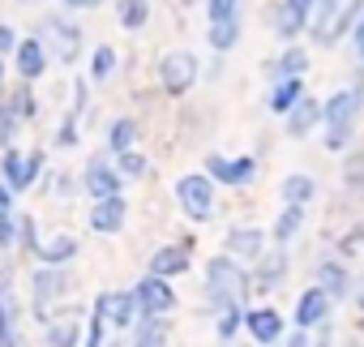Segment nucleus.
I'll return each mask as SVG.
<instances>
[{"instance_id": "obj_25", "label": "nucleus", "mask_w": 364, "mask_h": 347, "mask_svg": "<svg viewBox=\"0 0 364 347\" xmlns=\"http://www.w3.org/2000/svg\"><path fill=\"white\" fill-rule=\"evenodd\" d=\"M287 270H291V257H287V249H270L249 274H253V292H274L283 279H287Z\"/></svg>"}, {"instance_id": "obj_29", "label": "nucleus", "mask_w": 364, "mask_h": 347, "mask_svg": "<svg viewBox=\"0 0 364 347\" xmlns=\"http://www.w3.org/2000/svg\"><path fill=\"white\" fill-rule=\"evenodd\" d=\"M279 198H283V206H313V198H317V181L309 176V171H291V176H283V185H279Z\"/></svg>"}, {"instance_id": "obj_13", "label": "nucleus", "mask_w": 364, "mask_h": 347, "mask_svg": "<svg viewBox=\"0 0 364 347\" xmlns=\"http://www.w3.org/2000/svg\"><path fill=\"white\" fill-rule=\"evenodd\" d=\"M313 283H317L334 304L355 296V274H351V266H347L343 253H326V257H317V262H313Z\"/></svg>"}, {"instance_id": "obj_26", "label": "nucleus", "mask_w": 364, "mask_h": 347, "mask_svg": "<svg viewBox=\"0 0 364 347\" xmlns=\"http://www.w3.org/2000/svg\"><path fill=\"white\" fill-rule=\"evenodd\" d=\"M77 253H82V240L69 236V232H56V236H48V240L39 245L35 257H39V266H73Z\"/></svg>"}, {"instance_id": "obj_37", "label": "nucleus", "mask_w": 364, "mask_h": 347, "mask_svg": "<svg viewBox=\"0 0 364 347\" xmlns=\"http://www.w3.org/2000/svg\"><path fill=\"white\" fill-rule=\"evenodd\" d=\"M245 22V0H206V26Z\"/></svg>"}, {"instance_id": "obj_48", "label": "nucleus", "mask_w": 364, "mask_h": 347, "mask_svg": "<svg viewBox=\"0 0 364 347\" xmlns=\"http://www.w3.org/2000/svg\"><path fill=\"white\" fill-rule=\"evenodd\" d=\"M279 347H313V334H309V330H296V326H291V330L283 334V343H279Z\"/></svg>"}, {"instance_id": "obj_52", "label": "nucleus", "mask_w": 364, "mask_h": 347, "mask_svg": "<svg viewBox=\"0 0 364 347\" xmlns=\"http://www.w3.org/2000/svg\"><path fill=\"white\" fill-rule=\"evenodd\" d=\"M103 347H129V338H124V334H112V338H107Z\"/></svg>"}, {"instance_id": "obj_6", "label": "nucleus", "mask_w": 364, "mask_h": 347, "mask_svg": "<svg viewBox=\"0 0 364 347\" xmlns=\"http://www.w3.org/2000/svg\"><path fill=\"white\" fill-rule=\"evenodd\" d=\"M39 39H43V48H48V56H56L60 65H77L82 60V52H86V35H82V26L73 22V18H43L39 22V31H35Z\"/></svg>"}, {"instance_id": "obj_19", "label": "nucleus", "mask_w": 364, "mask_h": 347, "mask_svg": "<svg viewBox=\"0 0 364 347\" xmlns=\"http://www.w3.org/2000/svg\"><path fill=\"white\" fill-rule=\"evenodd\" d=\"M0 347H26L22 330V300L9 283H0Z\"/></svg>"}, {"instance_id": "obj_55", "label": "nucleus", "mask_w": 364, "mask_h": 347, "mask_svg": "<svg viewBox=\"0 0 364 347\" xmlns=\"http://www.w3.org/2000/svg\"><path fill=\"white\" fill-rule=\"evenodd\" d=\"M249 347H253V343H249Z\"/></svg>"}, {"instance_id": "obj_7", "label": "nucleus", "mask_w": 364, "mask_h": 347, "mask_svg": "<svg viewBox=\"0 0 364 347\" xmlns=\"http://www.w3.org/2000/svg\"><path fill=\"white\" fill-rule=\"evenodd\" d=\"M90 313L95 317H103L107 321V330L112 334H133V326L141 321V313H137V300H133V287H112V292H99L95 296V304H90Z\"/></svg>"}, {"instance_id": "obj_23", "label": "nucleus", "mask_w": 364, "mask_h": 347, "mask_svg": "<svg viewBox=\"0 0 364 347\" xmlns=\"http://www.w3.org/2000/svg\"><path fill=\"white\" fill-rule=\"evenodd\" d=\"M321 129V99H313V95H304L287 116H283V133L287 137H309V133H317Z\"/></svg>"}, {"instance_id": "obj_9", "label": "nucleus", "mask_w": 364, "mask_h": 347, "mask_svg": "<svg viewBox=\"0 0 364 347\" xmlns=\"http://www.w3.org/2000/svg\"><path fill=\"white\" fill-rule=\"evenodd\" d=\"M82 193L90 202H107V198H124V176L116 171L112 154H90L86 167H82Z\"/></svg>"}, {"instance_id": "obj_35", "label": "nucleus", "mask_w": 364, "mask_h": 347, "mask_svg": "<svg viewBox=\"0 0 364 347\" xmlns=\"http://www.w3.org/2000/svg\"><path fill=\"white\" fill-rule=\"evenodd\" d=\"M116 69H120L116 48H112V43H99V48L90 52V82H95V86H103V82H112V78H116Z\"/></svg>"}, {"instance_id": "obj_36", "label": "nucleus", "mask_w": 364, "mask_h": 347, "mask_svg": "<svg viewBox=\"0 0 364 347\" xmlns=\"http://www.w3.org/2000/svg\"><path fill=\"white\" fill-rule=\"evenodd\" d=\"M5 103L18 112V120H22V124H31V120L39 116V99H35V86H26V82H22V86H14V90L5 95Z\"/></svg>"}, {"instance_id": "obj_24", "label": "nucleus", "mask_w": 364, "mask_h": 347, "mask_svg": "<svg viewBox=\"0 0 364 347\" xmlns=\"http://www.w3.org/2000/svg\"><path fill=\"white\" fill-rule=\"evenodd\" d=\"M309 69H313V52L304 43H283V52L266 65L270 78H309Z\"/></svg>"}, {"instance_id": "obj_3", "label": "nucleus", "mask_w": 364, "mask_h": 347, "mask_svg": "<svg viewBox=\"0 0 364 347\" xmlns=\"http://www.w3.org/2000/svg\"><path fill=\"white\" fill-rule=\"evenodd\" d=\"M73 296V270L69 266H35L31 274V309L39 321H52L65 300Z\"/></svg>"}, {"instance_id": "obj_17", "label": "nucleus", "mask_w": 364, "mask_h": 347, "mask_svg": "<svg viewBox=\"0 0 364 347\" xmlns=\"http://www.w3.org/2000/svg\"><path fill=\"white\" fill-rule=\"evenodd\" d=\"M86 338V309L65 304L52 321H43V347H82Z\"/></svg>"}, {"instance_id": "obj_39", "label": "nucleus", "mask_w": 364, "mask_h": 347, "mask_svg": "<svg viewBox=\"0 0 364 347\" xmlns=\"http://www.w3.org/2000/svg\"><path fill=\"white\" fill-rule=\"evenodd\" d=\"M82 124H86V120H82L77 112H65L60 124H56V146H60V150H73V146L82 142Z\"/></svg>"}, {"instance_id": "obj_44", "label": "nucleus", "mask_w": 364, "mask_h": 347, "mask_svg": "<svg viewBox=\"0 0 364 347\" xmlns=\"http://www.w3.org/2000/svg\"><path fill=\"white\" fill-rule=\"evenodd\" d=\"M18 43H22V35H18L9 22H0V56H14V52H18Z\"/></svg>"}, {"instance_id": "obj_30", "label": "nucleus", "mask_w": 364, "mask_h": 347, "mask_svg": "<svg viewBox=\"0 0 364 347\" xmlns=\"http://www.w3.org/2000/svg\"><path fill=\"white\" fill-rule=\"evenodd\" d=\"M304 219H309V210H304V206H283V210H279V219H274V228H270L274 249H287V245L304 232Z\"/></svg>"}, {"instance_id": "obj_1", "label": "nucleus", "mask_w": 364, "mask_h": 347, "mask_svg": "<svg viewBox=\"0 0 364 347\" xmlns=\"http://www.w3.org/2000/svg\"><path fill=\"white\" fill-rule=\"evenodd\" d=\"M364 120V82H351L321 99V142L330 154H347Z\"/></svg>"}, {"instance_id": "obj_18", "label": "nucleus", "mask_w": 364, "mask_h": 347, "mask_svg": "<svg viewBox=\"0 0 364 347\" xmlns=\"http://www.w3.org/2000/svg\"><path fill=\"white\" fill-rule=\"evenodd\" d=\"M193 270V245L189 240H171V245H159L154 253H150V262H146V274H154V279H180V274H189Z\"/></svg>"}, {"instance_id": "obj_43", "label": "nucleus", "mask_w": 364, "mask_h": 347, "mask_svg": "<svg viewBox=\"0 0 364 347\" xmlns=\"http://www.w3.org/2000/svg\"><path fill=\"white\" fill-rule=\"evenodd\" d=\"M343 185H347V193H364V150L347 154V167H343Z\"/></svg>"}, {"instance_id": "obj_16", "label": "nucleus", "mask_w": 364, "mask_h": 347, "mask_svg": "<svg viewBox=\"0 0 364 347\" xmlns=\"http://www.w3.org/2000/svg\"><path fill=\"white\" fill-rule=\"evenodd\" d=\"M334 317V300L317 287V283H309L304 292H296V304H291V326L296 330H317V326H326Z\"/></svg>"}, {"instance_id": "obj_8", "label": "nucleus", "mask_w": 364, "mask_h": 347, "mask_svg": "<svg viewBox=\"0 0 364 347\" xmlns=\"http://www.w3.org/2000/svg\"><path fill=\"white\" fill-rule=\"evenodd\" d=\"M43 167H48V154H43V150H22V146H14V150L0 154V181H5L14 193H26V189L39 185Z\"/></svg>"}, {"instance_id": "obj_22", "label": "nucleus", "mask_w": 364, "mask_h": 347, "mask_svg": "<svg viewBox=\"0 0 364 347\" xmlns=\"http://www.w3.org/2000/svg\"><path fill=\"white\" fill-rule=\"evenodd\" d=\"M304 95H309L304 78H270V86H266V112L270 116H287Z\"/></svg>"}, {"instance_id": "obj_47", "label": "nucleus", "mask_w": 364, "mask_h": 347, "mask_svg": "<svg viewBox=\"0 0 364 347\" xmlns=\"http://www.w3.org/2000/svg\"><path fill=\"white\" fill-rule=\"evenodd\" d=\"M0 249H18V215L0 219Z\"/></svg>"}, {"instance_id": "obj_12", "label": "nucleus", "mask_w": 364, "mask_h": 347, "mask_svg": "<svg viewBox=\"0 0 364 347\" xmlns=\"http://www.w3.org/2000/svg\"><path fill=\"white\" fill-rule=\"evenodd\" d=\"M223 253L253 270V266L270 253V232H262L257 223H236V228H228V236H223Z\"/></svg>"}, {"instance_id": "obj_20", "label": "nucleus", "mask_w": 364, "mask_h": 347, "mask_svg": "<svg viewBox=\"0 0 364 347\" xmlns=\"http://www.w3.org/2000/svg\"><path fill=\"white\" fill-rule=\"evenodd\" d=\"M48 65H52V56H48L43 39H39V35H26V39L18 43V52H14V69H18V78H22L26 86H35V82L48 73Z\"/></svg>"}, {"instance_id": "obj_14", "label": "nucleus", "mask_w": 364, "mask_h": 347, "mask_svg": "<svg viewBox=\"0 0 364 347\" xmlns=\"http://www.w3.org/2000/svg\"><path fill=\"white\" fill-rule=\"evenodd\" d=\"M133 300H137V313L141 317H171L180 309V296L167 279H154V274H141L133 283Z\"/></svg>"}, {"instance_id": "obj_42", "label": "nucleus", "mask_w": 364, "mask_h": 347, "mask_svg": "<svg viewBox=\"0 0 364 347\" xmlns=\"http://www.w3.org/2000/svg\"><path fill=\"white\" fill-rule=\"evenodd\" d=\"M39 245H43V240H39V223H35V215H18V249L35 257Z\"/></svg>"}, {"instance_id": "obj_28", "label": "nucleus", "mask_w": 364, "mask_h": 347, "mask_svg": "<svg viewBox=\"0 0 364 347\" xmlns=\"http://www.w3.org/2000/svg\"><path fill=\"white\" fill-rule=\"evenodd\" d=\"M129 347H171V317H141L129 334Z\"/></svg>"}, {"instance_id": "obj_51", "label": "nucleus", "mask_w": 364, "mask_h": 347, "mask_svg": "<svg viewBox=\"0 0 364 347\" xmlns=\"http://www.w3.org/2000/svg\"><path fill=\"white\" fill-rule=\"evenodd\" d=\"M351 300H355V309H360V317H364V279L355 283V296H351Z\"/></svg>"}, {"instance_id": "obj_41", "label": "nucleus", "mask_w": 364, "mask_h": 347, "mask_svg": "<svg viewBox=\"0 0 364 347\" xmlns=\"http://www.w3.org/2000/svg\"><path fill=\"white\" fill-rule=\"evenodd\" d=\"M48 193L52 198H77L82 193V176H73V171H52V176H48Z\"/></svg>"}, {"instance_id": "obj_31", "label": "nucleus", "mask_w": 364, "mask_h": 347, "mask_svg": "<svg viewBox=\"0 0 364 347\" xmlns=\"http://www.w3.org/2000/svg\"><path fill=\"white\" fill-rule=\"evenodd\" d=\"M343 5H347V0H317V9H313V26H309V39H313V43L330 48V31H334V22H338Z\"/></svg>"}, {"instance_id": "obj_5", "label": "nucleus", "mask_w": 364, "mask_h": 347, "mask_svg": "<svg viewBox=\"0 0 364 347\" xmlns=\"http://www.w3.org/2000/svg\"><path fill=\"white\" fill-rule=\"evenodd\" d=\"M176 206L189 223H210L215 219V206H219V185L206 176V171H185L176 181Z\"/></svg>"}, {"instance_id": "obj_53", "label": "nucleus", "mask_w": 364, "mask_h": 347, "mask_svg": "<svg viewBox=\"0 0 364 347\" xmlns=\"http://www.w3.org/2000/svg\"><path fill=\"white\" fill-rule=\"evenodd\" d=\"M0 90H5V56H0Z\"/></svg>"}, {"instance_id": "obj_40", "label": "nucleus", "mask_w": 364, "mask_h": 347, "mask_svg": "<svg viewBox=\"0 0 364 347\" xmlns=\"http://www.w3.org/2000/svg\"><path fill=\"white\" fill-rule=\"evenodd\" d=\"M18 133H22V120H18V112L0 99V150H14L18 146Z\"/></svg>"}, {"instance_id": "obj_49", "label": "nucleus", "mask_w": 364, "mask_h": 347, "mask_svg": "<svg viewBox=\"0 0 364 347\" xmlns=\"http://www.w3.org/2000/svg\"><path fill=\"white\" fill-rule=\"evenodd\" d=\"M103 0H60V9L65 14H90V9H99Z\"/></svg>"}, {"instance_id": "obj_4", "label": "nucleus", "mask_w": 364, "mask_h": 347, "mask_svg": "<svg viewBox=\"0 0 364 347\" xmlns=\"http://www.w3.org/2000/svg\"><path fill=\"white\" fill-rule=\"evenodd\" d=\"M154 82H159V90L171 95V99L189 95V90L202 82V56L189 52V48H171V52H163L159 65H154Z\"/></svg>"}, {"instance_id": "obj_46", "label": "nucleus", "mask_w": 364, "mask_h": 347, "mask_svg": "<svg viewBox=\"0 0 364 347\" xmlns=\"http://www.w3.org/2000/svg\"><path fill=\"white\" fill-rule=\"evenodd\" d=\"M14 215H18V193L0 181V219H14Z\"/></svg>"}, {"instance_id": "obj_11", "label": "nucleus", "mask_w": 364, "mask_h": 347, "mask_svg": "<svg viewBox=\"0 0 364 347\" xmlns=\"http://www.w3.org/2000/svg\"><path fill=\"white\" fill-rule=\"evenodd\" d=\"M313 9H317V0H279L270 9V31L283 43H300L313 26Z\"/></svg>"}, {"instance_id": "obj_10", "label": "nucleus", "mask_w": 364, "mask_h": 347, "mask_svg": "<svg viewBox=\"0 0 364 347\" xmlns=\"http://www.w3.org/2000/svg\"><path fill=\"white\" fill-rule=\"evenodd\" d=\"M262 163L253 154H206V176L223 189H249L257 181Z\"/></svg>"}, {"instance_id": "obj_2", "label": "nucleus", "mask_w": 364, "mask_h": 347, "mask_svg": "<svg viewBox=\"0 0 364 347\" xmlns=\"http://www.w3.org/2000/svg\"><path fill=\"white\" fill-rule=\"evenodd\" d=\"M249 296H253V274H249V266H240V262L228 257V253H215V257L206 262V304L219 313V309H228V304H249Z\"/></svg>"}, {"instance_id": "obj_32", "label": "nucleus", "mask_w": 364, "mask_h": 347, "mask_svg": "<svg viewBox=\"0 0 364 347\" xmlns=\"http://www.w3.org/2000/svg\"><path fill=\"white\" fill-rule=\"evenodd\" d=\"M112 5H116V22H120V31H146L150 18H154L150 0H112Z\"/></svg>"}, {"instance_id": "obj_21", "label": "nucleus", "mask_w": 364, "mask_h": 347, "mask_svg": "<svg viewBox=\"0 0 364 347\" xmlns=\"http://www.w3.org/2000/svg\"><path fill=\"white\" fill-rule=\"evenodd\" d=\"M86 223H90V232H95V236H120V232H124V223H129V202H124V198L90 202Z\"/></svg>"}, {"instance_id": "obj_27", "label": "nucleus", "mask_w": 364, "mask_h": 347, "mask_svg": "<svg viewBox=\"0 0 364 347\" xmlns=\"http://www.w3.org/2000/svg\"><path fill=\"white\" fill-rule=\"evenodd\" d=\"M137 137H141V124H137V116H116V120L107 124V137H103V146H107V154L116 159V154H124V150H137Z\"/></svg>"}, {"instance_id": "obj_38", "label": "nucleus", "mask_w": 364, "mask_h": 347, "mask_svg": "<svg viewBox=\"0 0 364 347\" xmlns=\"http://www.w3.org/2000/svg\"><path fill=\"white\" fill-rule=\"evenodd\" d=\"M112 163H116V171H120L124 181H146V176H150V159H146L141 150H124V154H116Z\"/></svg>"}, {"instance_id": "obj_50", "label": "nucleus", "mask_w": 364, "mask_h": 347, "mask_svg": "<svg viewBox=\"0 0 364 347\" xmlns=\"http://www.w3.org/2000/svg\"><path fill=\"white\" fill-rule=\"evenodd\" d=\"M313 347H334V321H326V326L313 330Z\"/></svg>"}, {"instance_id": "obj_33", "label": "nucleus", "mask_w": 364, "mask_h": 347, "mask_svg": "<svg viewBox=\"0 0 364 347\" xmlns=\"http://www.w3.org/2000/svg\"><path fill=\"white\" fill-rule=\"evenodd\" d=\"M245 309L249 304H228V309L215 313V338L219 343H236L245 334Z\"/></svg>"}, {"instance_id": "obj_15", "label": "nucleus", "mask_w": 364, "mask_h": 347, "mask_svg": "<svg viewBox=\"0 0 364 347\" xmlns=\"http://www.w3.org/2000/svg\"><path fill=\"white\" fill-rule=\"evenodd\" d=\"M287 330L291 326H287V317L274 304H249L245 309V334H249L253 347H279Z\"/></svg>"}, {"instance_id": "obj_45", "label": "nucleus", "mask_w": 364, "mask_h": 347, "mask_svg": "<svg viewBox=\"0 0 364 347\" xmlns=\"http://www.w3.org/2000/svg\"><path fill=\"white\" fill-rule=\"evenodd\" d=\"M351 56H355V65H364V14L355 18V26H351Z\"/></svg>"}, {"instance_id": "obj_54", "label": "nucleus", "mask_w": 364, "mask_h": 347, "mask_svg": "<svg viewBox=\"0 0 364 347\" xmlns=\"http://www.w3.org/2000/svg\"><path fill=\"white\" fill-rule=\"evenodd\" d=\"M360 347H364V326H360Z\"/></svg>"}, {"instance_id": "obj_34", "label": "nucleus", "mask_w": 364, "mask_h": 347, "mask_svg": "<svg viewBox=\"0 0 364 347\" xmlns=\"http://www.w3.org/2000/svg\"><path fill=\"white\" fill-rule=\"evenodd\" d=\"M240 35H245V22H223V26H206V43H210V52H215V56H228V52H236Z\"/></svg>"}]
</instances>
